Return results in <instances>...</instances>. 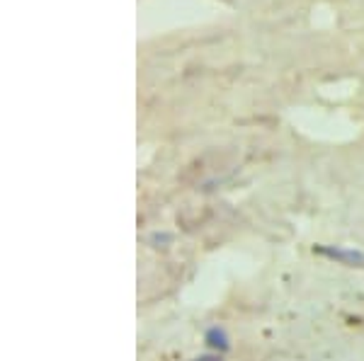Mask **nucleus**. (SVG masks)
Here are the masks:
<instances>
[{"label": "nucleus", "instance_id": "nucleus-1", "mask_svg": "<svg viewBox=\"0 0 364 361\" xmlns=\"http://www.w3.org/2000/svg\"><path fill=\"white\" fill-rule=\"evenodd\" d=\"M318 252L340 262V265H348V267H362L364 265V252H360V250H352V248H321Z\"/></svg>", "mask_w": 364, "mask_h": 361}, {"label": "nucleus", "instance_id": "nucleus-3", "mask_svg": "<svg viewBox=\"0 0 364 361\" xmlns=\"http://www.w3.org/2000/svg\"><path fill=\"white\" fill-rule=\"evenodd\" d=\"M192 361H221L219 354H207V357H199V359H192Z\"/></svg>", "mask_w": 364, "mask_h": 361}, {"label": "nucleus", "instance_id": "nucleus-2", "mask_svg": "<svg viewBox=\"0 0 364 361\" xmlns=\"http://www.w3.org/2000/svg\"><path fill=\"white\" fill-rule=\"evenodd\" d=\"M204 342H207V347H211L214 352H226V349H228L226 330H221V328L207 330V335H204Z\"/></svg>", "mask_w": 364, "mask_h": 361}]
</instances>
